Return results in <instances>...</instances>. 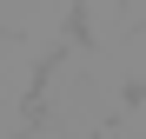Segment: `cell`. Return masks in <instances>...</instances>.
Wrapping results in <instances>:
<instances>
[{
    "label": "cell",
    "instance_id": "6da1fadb",
    "mask_svg": "<svg viewBox=\"0 0 146 139\" xmlns=\"http://www.w3.org/2000/svg\"><path fill=\"white\" fill-rule=\"evenodd\" d=\"M119 7H126V20H133V27H146V0H119Z\"/></svg>",
    "mask_w": 146,
    "mask_h": 139
}]
</instances>
